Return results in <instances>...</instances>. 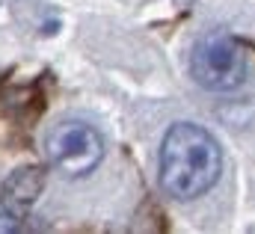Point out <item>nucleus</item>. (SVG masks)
I'll return each mask as SVG.
<instances>
[{"instance_id": "nucleus-1", "label": "nucleus", "mask_w": 255, "mask_h": 234, "mask_svg": "<svg viewBox=\"0 0 255 234\" xmlns=\"http://www.w3.org/2000/svg\"><path fill=\"white\" fill-rule=\"evenodd\" d=\"M220 169L223 148L202 124L178 121L169 127L160 145V184L172 199H199L217 184Z\"/></svg>"}, {"instance_id": "nucleus-2", "label": "nucleus", "mask_w": 255, "mask_h": 234, "mask_svg": "<svg viewBox=\"0 0 255 234\" xmlns=\"http://www.w3.org/2000/svg\"><path fill=\"white\" fill-rule=\"evenodd\" d=\"M190 71L202 89L232 92L247 80V54L229 33L211 30L193 45Z\"/></svg>"}, {"instance_id": "nucleus-3", "label": "nucleus", "mask_w": 255, "mask_h": 234, "mask_svg": "<svg viewBox=\"0 0 255 234\" xmlns=\"http://www.w3.org/2000/svg\"><path fill=\"white\" fill-rule=\"evenodd\" d=\"M48 160L57 172L68 178H83L89 175L101 157H104V139L101 133L86 124V121H60L54 124V130L48 133Z\"/></svg>"}, {"instance_id": "nucleus-4", "label": "nucleus", "mask_w": 255, "mask_h": 234, "mask_svg": "<svg viewBox=\"0 0 255 234\" xmlns=\"http://www.w3.org/2000/svg\"><path fill=\"white\" fill-rule=\"evenodd\" d=\"M45 187V172L39 166H21L3 184V211L24 220Z\"/></svg>"}]
</instances>
